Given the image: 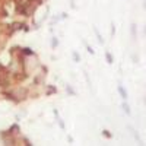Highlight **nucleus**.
Returning a JSON list of instances; mask_svg holds the SVG:
<instances>
[{"mask_svg": "<svg viewBox=\"0 0 146 146\" xmlns=\"http://www.w3.org/2000/svg\"><path fill=\"white\" fill-rule=\"evenodd\" d=\"M73 60H75V62H79V60H80V56L75 51V53H73Z\"/></svg>", "mask_w": 146, "mask_h": 146, "instance_id": "nucleus-7", "label": "nucleus"}, {"mask_svg": "<svg viewBox=\"0 0 146 146\" xmlns=\"http://www.w3.org/2000/svg\"><path fill=\"white\" fill-rule=\"evenodd\" d=\"M143 9L146 10V0H145V2H143Z\"/></svg>", "mask_w": 146, "mask_h": 146, "instance_id": "nucleus-9", "label": "nucleus"}, {"mask_svg": "<svg viewBox=\"0 0 146 146\" xmlns=\"http://www.w3.org/2000/svg\"><path fill=\"white\" fill-rule=\"evenodd\" d=\"M105 57H107V62H108L110 64H111V63H113V57H111V54L107 53V54H105Z\"/></svg>", "mask_w": 146, "mask_h": 146, "instance_id": "nucleus-6", "label": "nucleus"}, {"mask_svg": "<svg viewBox=\"0 0 146 146\" xmlns=\"http://www.w3.org/2000/svg\"><path fill=\"white\" fill-rule=\"evenodd\" d=\"M127 129L130 130V133H131V136L135 137V140H137V143H143V142H142V139H140V136H139V133H137L135 129H133L131 126H127Z\"/></svg>", "mask_w": 146, "mask_h": 146, "instance_id": "nucleus-1", "label": "nucleus"}, {"mask_svg": "<svg viewBox=\"0 0 146 146\" xmlns=\"http://www.w3.org/2000/svg\"><path fill=\"white\" fill-rule=\"evenodd\" d=\"M57 44H58V41L57 40H53V47H57Z\"/></svg>", "mask_w": 146, "mask_h": 146, "instance_id": "nucleus-8", "label": "nucleus"}, {"mask_svg": "<svg viewBox=\"0 0 146 146\" xmlns=\"http://www.w3.org/2000/svg\"><path fill=\"white\" fill-rule=\"evenodd\" d=\"M118 94H120V96H121L123 100H127V91L121 86V85H118Z\"/></svg>", "mask_w": 146, "mask_h": 146, "instance_id": "nucleus-2", "label": "nucleus"}, {"mask_svg": "<svg viewBox=\"0 0 146 146\" xmlns=\"http://www.w3.org/2000/svg\"><path fill=\"white\" fill-rule=\"evenodd\" d=\"M94 31H95V34H96V36H98V42H100V44H102V42H104V40H102V36L100 35V32H98V29H96V28H95Z\"/></svg>", "mask_w": 146, "mask_h": 146, "instance_id": "nucleus-5", "label": "nucleus"}, {"mask_svg": "<svg viewBox=\"0 0 146 146\" xmlns=\"http://www.w3.org/2000/svg\"><path fill=\"white\" fill-rule=\"evenodd\" d=\"M131 36H133V40L136 38V25L135 23H131Z\"/></svg>", "mask_w": 146, "mask_h": 146, "instance_id": "nucleus-4", "label": "nucleus"}, {"mask_svg": "<svg viewBox=\"0 0 146 146\" xmlns=\"http://www.w3.org/2000/svg\"><path fill=\"white\" fill-rule=\"evenodd\" d=\"M121 108H123V111H124L126 114H130V113H131V111H130V107H129L127 102H123V104H121Z\"/></svg>", "mask_w": 146, "mask_h": 146, "instance_id": "nucleus-3", "label": "nucleus"}]
</instances>
